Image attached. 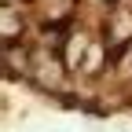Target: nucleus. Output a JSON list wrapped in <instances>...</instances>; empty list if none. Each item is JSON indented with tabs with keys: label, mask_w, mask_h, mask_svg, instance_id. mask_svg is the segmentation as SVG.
Listing matches in <instances>:
<instances>
[{
	"label": "nucleus",
	"mask_w": 132,
	"mask_h": 132,
	"mask_svg": "<svg viewBox=\"0 0 132 132\" xmlns=\"http://www.w3.org/2000/svg\"><path fill=\"white\" fill-rule=\"evenodd\" d=\"M103 33H106V44L110 48H125L132 44V7H110L106 11V22H103Z\"/></svg>",
	"instance_id": "obj_1"
},
{
	"label": "nucleus",
	"mask_w": 132,
	"mask_h": 132,
	"mask_svg": "<svg viewBox=\"0 0 132 132\" xmlns=\"http://www.w3.org/2000/svg\"><path fill=\"white\" fill-rule=\"evenodd\" d=\"M88 48H92V37H88V33L70 29V37H66V48H62V62H66V70H81V62H85Z\"/></svg>",
	"instance_id": "obj_2"
},
{
	"label": "nucleus",
	"mask_w": 132,
	"mask_h": 132,
	"mask_svg": "<svg viewBox=\"0 0 132 132\" xmlns=\"http://www.w3.org/2000/svg\"><path fill=\"white\" fill-rule=\"evenodd\" d=\"M106 62H110L106 40H92V48H88V55H85V62H81L77 73H85V77H99V73L106 70Z\"/></svg>",
	"instance_id": "obj_3"
},
{
	"label": "nucleus",
	"mask_w": 132,
	"mask_h": 132,
	"mask_svg": "<svg viewBox=\"0 0 132 132\" xmlns=\"http://www.w3.org/2000/svg\"><path fill=\"white\" fill-rule=\"evenodd\" d=\"M4 44H15L22 37V29H26V19H22V11H15V4H4Z\"/></svg>",
	"instance_id": "obj_4"
}]
</instances>
